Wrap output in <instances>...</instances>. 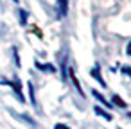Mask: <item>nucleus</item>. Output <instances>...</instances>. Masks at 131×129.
Here are the masks:
<instances>
[{"label":"nucleus","instance_id":"f8f14e48","mask_svg":"<svg viewBox=\"0 0 131 129\" xmlns=\"http://www.w3.org/2000/svg\"><path fill=\"white\" fill-rule=\"evenodd\" d=\"M127 56H131V41L127 43Z\"/></svg>","mask_w":131,"mask_h":129},{"label":"nucleus","instance_id":"f03ea898","mask_svg":"<svg viewBox=\"0 0 131 129\" xmlns=\"http://www.w3.org/2000/svg\"><path fill=\"white\" fill-rule=\"evenodd\" d=\"M92 95H93V97H95V99H97L99 102H102L104 106H108V108L111 106V104H110V102H108V100H106V99H104V97H102V95H101L99 91H95V90H93V91H92Z\"/></svg>","mask_w":131,"mask_h":129},{"label":"nucleus","instance_id":"f257e3e1","mask_svg":"<svg viewBox=\"0 0 131 129\" xmlns=\"http://www.w3.org/2000/svg\"><path fill=\"white\" fill-rule=\"evenodd\" d=\"M68 13V0H58V18H65Z\"/></svg>","mask_w":131,"mask_h":129},{"label":"nucleus","instance_id":"6e6552de","mask_svg":"<svg viewBox=\"0 0 131 129\" xmlns=\"http://www.w3.org/2000/svg\"><path fill=\"white\" fill-rule=\"evenodd\" d=\"M113 102H115L117 106H120V108H126V102H124V100H122L120 97H117V95L113 97Z\"/></svg>","mask_w":131,"mask_h":129},{"label":"nucleus","instance_id":"20e7f679","mask_svg":"<svg viewBox=\"0 0 131 129\" xmlns=\"http://www.w3.org/2000/svg\"><path fill=\"white\" fill-rule=\"evenodd\" d=\"M36 66H38L40 70H43V72H56V68H54L52 65H41V63H36Z\"/></svg>","mask_w":131,"mask_h":129},{"label":"nucleus","instance_id":"1a4fd4ad","mask_svg":"<svg viewBox=\"0 0 131 129\" xmlns=\"http://www.w3.org/2000/svg\"><path fill=\"white\" fill-rule=\"evenodd\" d=\"M70 74H72V72H70ZM72 81H74V84H75V88H77V91H79V93L83 95V90H81V86H79V81L75 79V75H74V74H72Z\"/></svg>","mask_w":131,"mask_h":129},{"label":"nucleus","instance_id":"39448f33","mask_svg":"<svg viewBox=\"0 0 131 129\" xmlns=\"http://www.w3.org/2000/svg\"><path fill=\"white\" fill-rule=\"evenodd\" d=\"M92 75H93V77H95V79H97V81H99V83H101L102 86H106V83H104V79H102V77L99 75V66H95V68H93V72H92Z\"/></svg>","mask_w":131,"mask_h":129},{"label":"nucleus","instance_id":"4468645a","mask_svg":"<svg viewBox=\"0 0 131 129\" xmlns=\"http://www.w3.org/2000/svg\"><path fill=\"white\" fill-rule=\"evenodd\" d=\"M129 118H131V113H129Z\"/></svg>","mask_w":131,"mask_h":129},{"label":"nucleus","instance_id":"9b49d317","mask_svg":"<svg viewBox=\"0 0 131 129\" xmlns=\"http://www.w3.org/2000/svg\"><path fill=\"white\" fill-rule=\"evenodd\" d=\"M54 129H70L68 125H65V124H56L54 125Z\"/></svg>","mask_w":131,"mask_h":129},{"label":"nucleus","instance_id":"ddd939ff","mask_svg":"<svg viewBox=\"0 0 131 129\" xmlns=\"http://www.w3.org/2000/svg\"><path fill=\"white\" fill-rule=\"evenodd\" d=\"M13 2H18V0H13Z\"/></svg>","mask_w":131,"mask_h":129},{"label":"nucleus","instance_id":"7ed1b4c3","mask_svg":"<svg viewBox=\"0 0 131 129\" xmlns=\"http://www.w3.org/2000/svg\"><path fill=\"white\" fill-rule=\"evenodd\" d=\"M7 84H11V86L15 88V91L18 93V99H20V100H24V95H22V90H20V83H18V81H15V83H7Z\"/></svg>","mask_w":131,"mask_h":129},{"label":"nucleus","instance_id":"0eeeda50","mask_svg":"<svg viewBox=\"0 0 131 129\" xmlns=\"http://www.w3.org/2000/svg\"><path fill=\"white\" fill-rule=\"evenodd\" d=\"M20 24L27 25V11H24V9H20Z\"/></svg>","mask_w":131,"mask_h":129},{"label":"nucleus","instance_id":"9d476101","mask_svg":"<svg viewBox=\"0 0 131 129\" xmlns=\"http://www.w3.org/2000/svg\"><path fill=\"white\" fill-rule=\"evenodd\" d=\"M122 72H124L127 77H131V68H129V66H122Z\"/></svg>","mask_w":131,"mask_h":129},{"label":"nucleus","instance_id":"423d86ee","mask_svg":"<svg viewBox=\"0 0 131 129\" xmlns=\"http://www.w3.org/2000/svg\"><path fill=\"white\" fill-rule=\"evenodd\" d=\"M95 113H97V115H101V116H102V118H106V120H111V115H110L108 111H102L101 108H95Z\"/></svg>","mask_w":131,"mask_h":129}]
</instances>
